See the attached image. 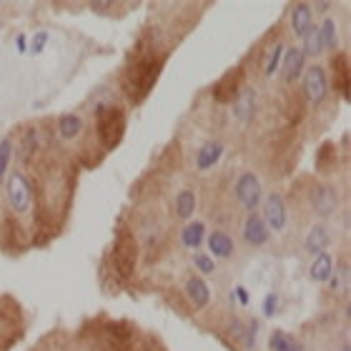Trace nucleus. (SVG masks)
Instances as JSON below:
<instances>
[{
	"label": "nucleus",
	"instance_id": "f257e3e1",
	"mask_svg": "<svg viewBox=\"0 0 351 351\" xmlns=\"http://www.w3.org/2000/svg\"><path fill=\"white\" fill-rule=\"evenodd\" d=\"M125 133V118L123 110L116 108V106H98V136H101V143L108 151L121 143Z\"/></svg>",
	"mask_w": 351,
	"mask_h": 351
},
{
	"label": "nucleus",
	"instance_id": "f03ea898",
	"mask_svg": "<svg viewBox=\"0 0 351 351\" xmlns=\"http://www.w3.org/2000/svg\"><path fill=\"white\" fill-rule=\"evenodd\" d=\"M158 71H161V63H156V60H148V58L136 60V66L131 68V73L125 78V90L131 95V101H141L154 88L156 78H158Z\"/></svg>",
	"mask_w": 351,
	"mask_h": 351
},
{
	"label": "nucleus",
	"instance_id": "7ed1b4c3",
	"mask_svg": "<svg viewBox=\"0 0 351 351\" xmlns=\"http://www.w3.org/2000/svg\"><path fill=\"white\" fill-rule=\"evenodd\" d=\"M234 193H236V201H239L246 211H256V206L263 201V189H261L258 176L251 173V171L241 173L234 186Z\"/></svg>",
	"mask_w": 351,
	"mask_h": 351
},
{
	"label": "nucleus",
	"instance_id": "20e7f679",
	"mask_svg": "<svg viewBox=\"0 0 351 351\" xmlns=\"http://www.w3.org/2000/svg\"><path fill=\"white\" fill-rule=\"evenodd\" d=\"M136 261H138V246L131 236H121L116 241V249H113V269L118 271L121 278H128L136 269Z\"/></svg>",
	"mask_w": 351,
	"mask_h": 351
},
{
	"label": "nucleus",
	"instance_id": "39448f33",
	"mask_svg": "<svg viewBox=\"0 0 351 351\" xmlns=\"http://www.w3.org/2000/svg\"><path fill=\"white\" fill-rule=\"evenodd\" d=\"M5 191H8V204L13 208L15 213H25L30 208V186L25 181V176L21 171H15V173L8 176L5 181Z\"/></svg>",
	"mask_w": 351,
	"mask_h": 351
},
{
	"label": "nucleus",
	"instance_id": "423d86ee",
	"mask_svg": "<svg viewBox=\"0 0 351 351\" xmlns=\"http://www.w3.org/2000/svg\"><path fill=\"white\" fill-rule=\"evenodd\" d=\"M304 93L311 103H322L329 93V78L322 66H311L304 71Z\"/></svg>",
	"mask_w": 351,
	"mask_h": 351
},
{
	"label": "nucleus",
	"instance_id": "0eeeda50",
	"mask_svg": "<svg viewBox=\"0 0 351 351\" xmlns=\"http://www.w3.org/2000/svg\"><path fill=\"white\" fill-rule=\"evenodd\" d=\"M311 208L316 211V216H322V219H329L331 213L339 208V193L334 186H329V183H319V186H314V191H311Z\"/></svg>",
	"mask_w": 351,
	"mask_h": 351
},
{
	"label": "nucleus",
	"instance_id": "6e6552de",
	"mask_svg": "<svg viewBox=\"0 0 351 351\" xmlns=\"http://www.w3.org/2000/svg\"><path fill=\"white\" fill-rule=\"evenodd\" d=\"M261 219L266 221L269 231H284L286 228V204L278 193H269V196L263 198Z\"/></svg>",
	"mask_w": 351,
	"mask_h": 351
},
{
	"label": "nucleus",
	"instance_id": "1a4fd4ad",
	"mask_svg": "<svg viewBox=\"0 0 351 351\" xmlns=\"http://www.w3.org/2000/svg\"><path fill=\"white\" fill-rule=\"evenodd\" d=\"M269 239H271V231L266 226V221L261 219V213L251 211L246 216V221H243V241L249 243V246L261 249V246L269 243Z\"/></svg>",
	"mask_w": 351,
	"mask_h": 351
},
{
	"label": "nucleus",
	"instance_id": "9d476101",
	"mask_svg": "<svg viewBox=\"0 0 351 351\" xmlns=\"http://www.w3.org/2000/svg\"><path fill=\"white\" fill-rule=\"evenodd\" d=\"M234 116L239 123H249L256 116V90L254 88H241L234 101Z\"/></svg>",
	"mask_w": 351,
	"mask_h": 351
},
{
	"label": "nucleus",
	"instance_id": "9b49d317",
	"mask_svg": "<svg viewBox=\"0 0 351 351\" xmlns=\"http://www.w3.org/2000/svg\"><path fill=\"white\" fill-rule=\"evenodd\" d=\"M241 90V71H228L216 88H213V98L219 103H228V101H236V95Z\"/></svg>",
	"mask_w": 351,
	"mask_h": 351
},
{
	"label": "nucleus",
	"instance_id": "f8f14e48",
	"mask_svg": "<svg viewBox=\"0 0 351 351\" xmlns=\"http://www.w3.org/2000/svg\"><path fill=\"white\" fill-rule=\"evenodd\" d=\"M329 243H331V231L324 223H316V226L308 228L306 239H304V249L311 256H316V254H324V251L329 249Z\"/></svg>",
	"mask_w": 351,
	"mask_h": 351
},
{
	"label": "nucleus",
	"instance_id": "ddd939ff",
	"mask_svg": "<svg viewBox=\"0 0 351 351\" xmlns=\"http://www.w3.org/2000/svg\"><path fill=\"white\" fill-rule=\"evenodd\" d=\"M183 291H186L189 301L196 308H206L208 301H211V289H208V284H206L201 276H191L189 281H186V286H183Z\"/></svg>",
	"mask_w": 351,
	"mask_h": 351
},
{
	"label": "nucleus",
	"instance_id": "4468645a",
	"mask_svg": "<svg viewBox=\"0 0 351 351\" xmlns=\"http://www.w3.org/2000/svg\"><path fill=\"white\" fill-rule=\"evenodd\" d=\"M331 276H334V258H331V254L329 251L316 254L311 266H308V278H311L314 284H326Z\"/></svg>",
	"mask_w": 351,
	"mask_h": 351
},
{
	"label": "nucleus",
	"instance_id": "2eb2a0df",
	"mask_svg": "<svg viewBox=\"0 0 351 351\" xmlns=\"http://www.w3.org/2000/svg\"><path fill=\"white\" fill-rule=\"evenodd\" d=\"M291 28L293 33L299 38H304L308 30L314 28V8L308 5V3H299V5H293L291 10Z\"/></svg>",
	"mask_w": 351,
	"mask_h": 351
},
{
	"label": "nucleus",
	"instance_id": "dca6fc26",
	"mask_svg": "<svg viewBox=\"0 0 351 351\" xmlns=\"http://www.w3.org/2000/svg\"><path fill=\"white\" fill-rule=\"evenodd\" d=\"M206 243H208V256H216V258H231L234 256V249H236V243L234 239L226 234V231H213L208 239H206Z\"/></svg>",
	"mask_w": 351,
	"mask_h": 351
},
{
	"label": "nucleus",
	"instance_id": "f3484780",
	"mask_svg": "<svg viewBox=\"0 0 351 351\" xmlns=\"http://www.w3.org/2000/svg\"><path fill=\"white\" fill-rule=\"evenodd\" d=\"M221 156H223V143H221V141H208V143H204V146L198 148L196 169L198 171L213 169V166L221 161Z\"/></svg>",
	"mask_w": 351,
	"mask_h": 351
},
{
	"label": "nucleus",
	"instance_id": "a211bd4d",
	"mask_svg": "<svg viewBox=\"0 0 351 351\" xmlns=\"http://www.w3.org/2000/svg\"><path fill=\"white\" fill-rule=\"evenodd\" d=\"M281 60H284V78L289 83L296 81V78L304 73V63H306V58L301 56L299 48H289V51H286V56Z\"/></svg>",
	"mask_w": 351,
	"mask_h": 351
},
{
	"label": "nucleus",
	"instance_id": "6ab92c4d",
	"mask_svg": "<svg viewBox=\"0 0 351 351\" xmlns=\"http://www.w3.org/2000/svg\"><path fill=\"white\" fill-rule=\"evenodd\" d=\"M206 241V226L204 221H191L189 226L181 231V243L186 249H198Z\"/></svg>",
	"mask_w": 351,
	"mask_h": 351
},
{
	"label": "nucleus",
	"instance_id": "aec40b11",
	"mask_svg": "<svg viewBox=\"0 0 351 351\" xmlns=\"http://www.w3.org/2000/svg\"><path fill=\"white\" fill-rule=\"evenodd\" d=\"M83 131V118L75 116V113H66V116L58 118V133L63 141H73L78 138Z\"/></svg>",
	"mask_w": 351,
	"mask_h": 351
},
{
	"label": "nucleus",
	"instance_id": "412c9836",
	"mask_svg": "<svg viewBox=\"0 0 351 351\" xmlns=\"http://www.w3.org/2000/svg\"><path fill=\"white\" fill-rule=\"evenodd\" d=\"M304 40V45H301L299 51L304 58H319L324 53V45H322V36H319V28H311L306 33V36L301 38Z\"/></svg>",
	"mask_w": 351,
	"mask_h": 351
},
{
	"label": "nucleus",
	"instance_id": "4be33fe9",
	"mask_svg": "<svg viewBox=\"0 0 351 351\" xmlns=\"http://www.w3.org/2000/svg\"><path fill=\"white\" fill-rule=\"evenodd\" d=\"M196 211V193L193 191H181L178 196H176V216L183 221H189Z\"/></svg>",
	"mask_w": 351,
	"mask_h": 351
},
{
	"label": "nucleus",
	"instance_id": "5701e85b",
	"mask_svg": "<svg viewBox=\"0 0 351 351\" xmlns=\"http://www.w3.org/2000/svg\"><path fill=\"white\" fill-rule=\"evenodd\" d=\"M331 66H334V73H337L339 90H341V95L349 98V63H346V56L337 53L334 60H331Z\"/></svg>",
	"mask_w": 351,
	"mask_h": 351
},
{
	"label": "nucleus",
	"instance_id": "b1692460",
	"mask_svg": "<svg viewBox=\"0 0 351 351\" xmlns=\"http://www.w3.org/2000/svg\"><path fill=\"white\" fill-rule=\"evenodd\" d=\"M269 344L274 351H304L299 341H296L291 334H286V331H274L269 339Z\"/></svg>",
	"mask_w": 351,
	"mask_h": 351
},
{
	"label": "nucleus",
	"instance_id": "393cba45",
	"mask_svg": "<svg viewBox=\"0 0 351 351\" xmlns=\"http://www.w3.org/2000/svg\"><path fill=\"white\" fill-rule=\"evenodd\" d=\"M319 36H322L324 51H337V45H339V30H337V23L331 21V18H326V21L322 23V28H319Z\"/></svg>",
	"mask_w": 351,
	"mask_h": 351
},
{
	"label": "nucleus",
	"instance_id": "a878e982",
	"mask_svg": "<svg viewBox=\"0 0 351 351\" xmlns=\"http://www.w3.org/2000/svg\"><path fill=\"white\" fill-rule=\"evenodd\" d=\"M10 158H13V141H10V138H3V141H0V186L5 183Z\"/></svg>",
	"mask_w": 351,
	"mask_h": 351
},
{
	"label": "nucleus",
	"instance_id": "bb28decb",
	"mask_svg": "<svg viewBox=\"0 0 351 351\" xmlns=\"http://www.w3.org/2000/svg\"><path fill=\"white\" fill-rule=\"evenodd\" d=\"M281 58H284V45H276V48H271L269 58H266V66H263L266 75L276 73V68H278V63H281Z\"/></svg>",
	"mask_w": 351,
	"mask_h": 351
},
{
	"label": "nucleus",
	"instance_id": "cd10ccee",
	"mask_svg": "<svg viewBox=\"0 0 351 351\" xmlns=\"http://www.w3.org/2000/svg\"><path fill=\"white\" fill-rule=\"evenodd\" d=\"M48 40H51V36H48V30H38L36 36H33V40H30L28 53H30V56H40V53L45 51V45H48Z\"/></svg>",
	"mask_w": 351,
	"mask_h": 351
},
{
	"label": "nucleus",
	"instance_id": "c85d7f7f",
	"mask_svg": "<svg viewBox=\"0 0 351 351\" xmlns=\"http://www.w3.org/2000/svg\"><path fill=\"white\" fill-rule=\"evenodd\" d=\"M193 266H196L201 274H213V271H216V261H213L208 254H201V251L193 254Z\"/></svg>",
	"mask_w": 351,
	"mask_h": 351
},
{
	"label": "nucleus",
	"instance_id": "c756f323",
	"mask_svg": "<svg viewBox=\"0 0 351 351\" xmlns=\"http://www.w3.org/2000/svg\"><path fill=\"white\" fill-rule=\"evenodd\" d=\"M258 329H261V324L256 322V319H251L249 324H246V334H243V346L246 349H254L256 346V339H258Z\"/></svg>",
	"mask_w": 351,
	"mask_h": 351
},
{
	"label": "nucleus",
	"instance_id": "7c9ffc66",
	"mask_svg": "<svg viewBox=\"0 0 351 351\" xmlns=\"http://www.w3.org/2000/svg\"><path fill=\"white\" fill-rule=\"evenodd\" d=\"M276 308H278V296H276V293H269V296L263 299V314L276 316Z\"/></svg>",
	"mask_w": 351,
	"mask_h": 351
},
{
	"label": "nucleus",
	"instance_id": "2f4dec72",
	"mask_svg": "<svg viewBox=\"0 0 351 351\" xmlns=\"http://www.w3.org/2000/svg\"><path fill=\"white\" fill-rule=\"evenodd\" d=\"M243 334H246V324L243 322H234L231 329H228V337L236 339V341H243Z\"/></svg>",
	"mask_w": 351,
	"mask_h": 351
},
{
	"label": "nucleus",
	"instance_id": "473e14b6",
	"mask_svg": "<svg viewBox=\"0 0 351 351\" xmlns=\"http://www.w3.org/2000/svg\"><path fill=\"white\" fill-rule=\"evenodd\" d=\"M38 148V133L36 131H30L28 136H25V148H23V154H25V158H28L33 151Z\"/></svg>",
	"mask_w": 351,
	"mask_h": 351
},
{
	"label": "nucleus",
	"instance_id": "72a5a7b5",
	"mask_svg": "<svg viewBox=\"0 0 351 351\" xmlns=\"http://www.w3.org/2000/svg\"><path fill=\"white\" fill-rule=\"evenodd\" d=\"M234 296H239V304H241V306H249V291H246L243 286H236Z\"/></svg>",
	"mask_w": 351,
	"mask_h": 351
},
{
	"label": "nucleus",
	"instance_id": "f704fd0d",
	"mask_svg": "<svg viewBox=\"0 0 351 351\" xmlns=\"http://www.w3.org/2000/svg\"><path fill=\"white\" fill-rule=\"evenodd\" d=\"M18 51L28 53V40H25V36H18Z\"/></svg>",
	"mask_w": 351,
	"mask_h": 351
},
{
	"label": "nucleus",
	"instance_id": "c9c22d12",
	"mask_svg": "<svg viewBox=\"0 0 351 351\" xmlns=\"http://www.w3.org/2000/svg\"><path fill=\"white\" fill-rule=\"evenodd\" d=\"M331 8V3H316V10H319V13H324V10H329Z\"/></svg>",
	"mask_w": 351,
	"mask_h": 351
},
{
	"label": "nucleus",
	"instance_id": "e433bc0d",
	"mask_svg": "<svg viewBox=\"0 0 351 351\" xmlns=\"http://www.w3.org/2000/svg\"><path fill=\"white\" fill-rule=\"evenodd\" d=\"M341 351H351L349 349V339H344V344H341Z\"/></svg>",
	"mask_w": 351,
	"mask_h": 351
}]
</instances>
